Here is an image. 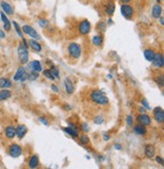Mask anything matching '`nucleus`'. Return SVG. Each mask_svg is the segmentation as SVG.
<instances>
[{
  "label": "nucleus",
  "instance_id": "obj_1",
  "mask_svg": "<svg viewBox=\"0 0 164 169\" xmlns=\"http://www.w3.org/2000/svg\"><path fill=\"white\" fill-rule=\"evenodd\" d=\"M90 98L94 104H96L98 105H107L109 102L107 96L104 94V92H103V91H100V90L91 91Z\"/></svg>",
  "mask_w": 164,
  "mask_h": 169
},
{
  "label": "nucleus",
  "instance_id": "obj_2",
  "mask_svg": "<svg viewBox=\"0 0 164 169\" xmlns=\"http://www.w3.org/2000/svg\"><path fill=\"white\" fill-rule=\"evenodd\" d=\"M17 54H18V59H19L21 64H27L28 62V52L27 48L25 47L23 44H19L17 48Z\"/></svg>",
  "mask_w": 164,
  "mask_h": 169
},
{
  "label": "nucleus",
  "instance_id": "obj_3",
  "mask_svg": "<svg viewBox=\"0 0 164 169\" xmlns=\"http://www.w3.org/2000/svg\"><path fill=\"white\" fill-rule=\"evenodd\" d=\"M68 53L73 59H78L81 56V47L77 43H71L68 46Z\"/></svg>",
  "mask_w": 164,
  "mask_h": 169
},
{
  "label": "nucleus",
  "instance_id": "obj_4",
  "mask_svg": "<svg viewBox=\"0 0 164 169\" xmlns=\"http://www.w3.org/2000/svg\"><path fill=\"white\" fill-rule=\"evenodd\" d=\"M21 31H23V34L27 35V36H30L32 39L36 40V41L41 40V36H40V34L36 31V29H35L34 27H31V25H28V24L23 25V28H21Z\"/></svg>",
  "mask_w": 164,
  "mask_h": 169
},
{
  "label": "nucleus",
  "instance_id": "obj_5",
  "mask_svg": "<svg viewBox=\"0 0 164 169\" xmlns=\"http://www.w3.org/2000/svg\"><path fill=\"white\" fill-rule=\"evenodd\" d=\"M121 13L124 17L127 18V19H131L134 15V8L129 4V3L123 4L121 6Z\"/></svg>",
  "mask_w": 164,
  "mask_h": 169
},
{
  "label": "nucleus",
  "instance_id": "obj_6",
  "mask_svg": "<svg viewBox=\"0 0 164 169\" xmlns=\"http://www.w3.org/2000/svg\"><path fill=\"white\" fill-rule=\"evenodd\" d=\"M78 29L81 35H83V36L88 35L91 31V23L87 19H83L80 21V23L78 25Z\"/></svg>",
  "mask_w": 164,
  "mask_h": 169
},
{
  "label": "nucleus",
  "instance_id": "obj_7",
  "mask_svg": "<svg viewBox=\"0 0 164 169\" xmlns=\"http://www.w3.org/2000/svg\"><path fill=\"white\" fill-rule=\"evenodd\" d=\"M8 154L10 155V157L17 158L23 154V148L18 144H11L8 148Z\"/></svg>",
  "mask_w": 164,
  "mask_h": 169
},
{
  "label": "nucleus",
  "instance_id": "obj_8",
  "mask_svg": "<svg viewBox=\"0 0 164 169\" xmlns=\"http://www.w3.org/2000/svg\"><path fill=\"white\" fill-rule=\"evenodd\" d=\"M27 70H25V68L24 67H19L17 69L15 75L13 76V80L14 81L23 82L24 80H27Z\"/></svg>",
  "mask_w": 164,
  "mask_h": 169
},
{
  "label": "nucleus",
  "instance_id": "obj_9",
  "mask_svg": "<svg viewBox=\"0 0 164 169\" xmlns=\"http://www.w3.org/2000/svg\"><path fill=\"white\" fill-rule=\"evenodd\" d=\"M137 120L140 125H142V126H150L151 125L150 116L148 115H146V113H141V115L138 116Z\"/></svg>",
  "mask_w": 164,
  "mask_h": 169
},
{
  "label": "nucleus",
  "instance_id": "obj_10",
  "mask_svg": "<svg viewBox=\"0 0 164 169\" xmlns=\"http://www.w3.org/2000/svg\"><path fill=\"white\" fill-rule=\"evenodd\" d=\"M153 113H154V119L157 123H163L164 120V112L161 108H155L154 111H153Z\"/></svg>",
  "mask_w": 164,
  "mask_h": 169
},
{
  "label": "nucleus",
  "instance_id": "obj_11",
  "mask_svg": "<svg viewBox=\"0 0 164 169\" xmlns=\"http://www.w3.org/2000/svg\"><path fill=\"white\" fill-rule=\"evenodd\" d=\"M153 65L155 66L156 68H162L164 65V59H163V55L161 53L155 54V57L152 61Z\"/></svg>",
  "mask_w": 164,
  "mask_h": 169
},
{
  "label": "nucleus",
  "instance_id": "obj_12",
  "mask_svg": "<svg viewBox=\"0 0 164 169\" xmlns=\"http://www.w3.org/2000/svg\"><path fill=\"white\" fill-rule=\"evenodd\" d=\"M27 128L24 126V125H18L15 128V133H16V137L18 139H23L27 133Z\"/></svg>",
  "mask_w": 164,
  "mask_h": 169
},
{
  "label": "nucleus",
  "instance_id": "obj_13",
  "mask_svg": "<svg viewBox=\"0 0 164 169\" xmlns=\"http://www.w3.org/2000/svg\"><path fill=\"white\" fill-rule=\"evenodd\" d=\"M0 6H1L3 12H4L5 14H8V15H12V14H13V12H14L13 7L10 5L8 2L1 1V2H0Z\"/></svg>",
  "mask_w": 164,
  "mask_h": 169
},
{
  "label": "nucleus",
  "instance_id": "obj_14",
  "mask_svg": "<svg viewBox=\"0 0 164 169\" xmlns=\"http://www.w3.org/2000/svg\"><path fill=\"white\" fill-rule=\"evenodd\" d=\"M0 17H1V20L3 23V28L5 29L6 32H9L11 29V23L8 19V17L6 16V14L4 12H0Z\"/></svg>",
  "mask_w": 164,
  "mask_h": 169
},
{
  "label": "nucleus",
  "instance_id": "obj_15",
  "mask_svg": "<svg viewBox=\"0 0 164 169\" xmlns=\"http://www.w3.org/2000/svg\"><path fill=\"white\" fill-rule=\"evenodd\" d=\"M64 85H65V89H66V92H67L68 94H72V93L75 91L74 83H73V82H72V80H70L69 78H65Z\"/></svg>",
  "mask_w": 164,
  "mask_h": 169
},
{
  "label": "nucleus",
  "instance_id": "obj_16",
  "mask_svg": "<svg viewBox=\"0 0 164 169\" xmlns=\"http://www.w3.org/2000/svg\"><path fill=\"white\" fill-rule=\"evenodd\" d=\"M155 152H156V149H155L154 145H152V144L146 145V147H145V156L146 157L153 158L155 156Z\"/></svg>",
  "mask_w": 164,
  "mask_h": 169
},
{
  "label": "nucleus",
  "instance_id": "obj_17",
  "mask_svg": "<svg viewBox=\"0 0 164 169\" xmlns=\"http://www.w3.org/2000/svg\"><path fill=\"white\" fill-rule=\"evenodd\" d=\"M28 69H31V71L34 72H41L43 70L42 68V64L40 61H32L30 64H28Z\"/></svg>",
  "mask_w": 164,
  "mask_h": 169
},
{
  "label": "nucleus",
  "instance_id": "obj_18",
  "mask_svg": "<svg viewBox=\"0 0 164 169\" xmlns=\"http://www.w3.org/2000/svg\"><path fill=\"white\" fill-rule=\"evenodd\" d=\"M4 134H5V137L7 139H9V140H11L14 137L16 136V133H15V128L13 126H8L5 128V131H4Z\"/></svg>",
  "mask_w": 164,
  "mask_h": 169
},
{
  "label": "nucleus",
  "instance_id": "obj_19",
  "mask_svg": "<svg viewBox=\"0 0 164 169\" xmlns=\"http://www.w3.org/2000/svg\"><path fill=\"white\" fill-rule=\"evenodd\" d=\"M151 14L154 18H159L162 15V7H161V5H160V3H157V4H155L154 6H153Z\"/></svg>",
  "mask_w": 164,
  "mask_h": 169
},
{
  "label": "nucleus",
  "instance_id": "obj_20",
  "mask_svg": "<svg viewBox=\"0 0 164 169\" xmlns=\"http://www.w3.org/2000/svg\"><path fill=\"white\" fill-rule=\"evenodd\" d=\"M28 46L32 48V51H35V52H41L42 51V45L40 44L36 40H34L32 39L28 41Z\"/></svg>",
  "mask_w": 164,
  "mask_h": 169
},
{
  "label": "nucleus",
  "instance_id": "obj_21",
  "mask_svg": "<svg viewBox=\"0 0 164 169\" xmlns=\"http://www.w3.org/2000/svg\"><path fill=\"white\" fill-rule=\"evenodd\" d=\"M12 86V82L6 77H1L0 78V89H7Z\"/></svg>",
  "mask_w": 164,
  "mask_h": 169
},
{
  "label": "nucleus",
  "instance_id": "obj_22",
  "mask_svg": "<svg viewBox=\"0 0 164 169\" xmlns=\"http://www.w3.org/2000/svg\"><path fill=\"white\" fill-rule=\"evenodd\" d=\"M134 132L135 134L139 135V136H143L147 133V129L145 126H142V125H137V126L134 127Z\"/></svg>",
  "mask_w": 164,
  "mask_h": 169
},
{
  "label": "nucleus",
  "instance_id": "obj_23",
  "mask_svg": "<svg viewBox=\"0 0 164 169\" xmlns=\"http://www.w3.org/2000/svg\"><path fill=\"white\" fill-rule=\"evenodd\" d=\"M155 54L156 53L151 49H146L144 51V57L146 58V60L149 61V62L153 61V59H154V57H155Z\"/></svg>",
  "mask_w": 164,
  "mask_h": 169
},
{
  "label": "nucleus",
  "instance_id": "obj_24",
  "mask_svg": "<svg viewBox=\"0 0 164 169\" xmlns=\"http://www.w3.org/2000/svg\"><path fill=\"white\" fill-rule=\"evenodd\" d=\"M11 94H12V92L8 89H1L0 90V101L8 99L10 96H11Z\"/></svg>",
  "mask_w": 164,
  "mask_h": 169
},
{
  "label": "nucleus",
  "instance_id": "obj_25",
  "mask_svg": "<svg viewBox=\"0 0 164 169\" xmlns=\"http://www.w3.org/2000/svg\"><path fill=\"white\" fill-rule=\"evenodd\" d=\"M39 165V156L38 155H32L31 157L30 161H28V167L30 168H36Z\"/></svg>",
  "mask_w": 164,
  "mask_h": 169
},
{
  "label": "nucleus",
  "instance_id": "obj_26",
  "mask_svg": "<svg viewBox=\"0 0 164 169\" xmlns=\"http://www.w3.org/2000/svg\"><path fill=\"white\" fill-rule=\"evenodd\" d=\"M92 44L96 47H101L103 44V38L101 36H92Z\"/></svg>",
  "mask_w": 164,
  "mask_h": 169
},
{
  "label": "nucleus",
  "instance_id": "obj_27",
  "mask_svg": "<svg viewBox=\"0 0 164 169\" xmlns=\"http://www.w3.org/2000/svg\"><path fill=\"white\" fill-rule=\"evenodd\" d=\"M64 132L65 133H67L69 136H71V137L73 138H77L79 134H78V131L77 130H74V129H72L70 127H66V128H64Z\"/></svg>",
  "mask_w": 164,
  "mask_h": 169
},
{
  "label": "nucleus",
  "instance_id": "obj_28",
  "mask_svg": "<svg viewBox=\"0 0 164 169\" xmlns=\"http://www.w3.org/2000/svg\"><path fill=\"white\" fill-rule=\"evenodd\" d=\"M116 10V6L114 3H108V4L105 5V12H107V14H108V15H112Z\"/></svg>",
  "mask_w": 164,
  "mask_h": 169
},
{
  "label": "nucleus",
  "instance_id": "obj_29",
  "mask_svg": "<svg viewBox=\"0 0 164 169\" xmlns=\"http://www.w3.org/2000/svg\"><path fill=\"white\" fill-rule=\"evenodd\" d=\"M12 24H13V27H14V28H15V32H16V34L20 36L21 39L23 38V31H21V27H19V24H18L16 21H12Z\"/></svg>",
  "mask_w": 164,
  "mask_h": 169
},
{
  "label": "nucleus",
  "instance_id": "obj_30",
  "mask_svg": "<svg viewBox=\"0 0 164 169\" xmlns=\"http://www.w3.org/2000/svg\"><path fill=\"white\" fill-rule=\"evenodd\" d=\"M43 74H44V76L46 77V78H48L49 80H54V79H56L54 77V75L52 74V72L50 71V69H47V70H45L43 72Z\"/></svg>",
  "mask_w": 164,
  "mask_h": 169
},
{
  "label": "nucleus",
  "instance_id": "obj_31",
  "mask_svg": "<svg viewBox=\"0 0 164 169\" xmlns=\"http://www.w3.org/2000/svg\"><path fill=\"white\" fill-rule=\"evenodd\" d=\"M36 78H39V72L31 71L30 74H27V79L28 80H36Z\"/></svg>",
  "mask_w": 164,
  "mask_h": 169
},
{
  "label": "nucleus",
  "instance_id": "obj_32",
  "mask_svg": "<svg viewBox=\"0 0 164 169\" xmlns=\"http://www.w3.org/2000/svg\"><path fill=\"white\" fill-rule=\"evenodd\" d=\"M38 23H39V24L41 25L42 27H47L49 25V21L47 20V19H45V18H39Z\"/></svg>",
  "mask_w": 164,
  "mask_h": 169
},
{
  "label": "nucleus",
  "instance_id": "obj_33",
  "mask_svg": "<svg viewBox=\"0 0 164 169\" xmlns=\"http://www.w3.org/2000/svg\"><path fill=\"white\" fill-rule=\"evenodd\" d=\"M80 142H81V144L83 145H87L89 144V138L87 135H82L81 137H80Z\"/></svg>",
  "mask_w": 164,
  "mask_h": 169
},
{
  "label": "nucleus",
  "instance_id": "obj_34",
  "mask_svg": "<svg viewBox=\"0 0 164 169\" xmlns=\"http://www.w3.org/2000/svg\"><path fill=\"white\" fill-rule=\"evenodd\" d=\"M50 71L52 72V74L54 75L55 78H59V73H60V71H59V69H58L57 67L53 66V67L50 69Z\"/></svg>",
  "mask_w": 164,
  "mask_h": 169
},
{
  "label": "nucleus",
  "instance_id": "obj_35",
  "mask_svg": "<svg viewBox=\"0 0 164 169\" xmlns=\"http://www.w3.org/2000/svg\"><path fill=\"white\" fill-rule=\"evenodd\" d=\"M155 81H156V83H157V85L159 86V87H163V77L162 76H160V77H156L155 78Z\"/></svg>",
  "mask_w": 164,
  "mask_h": 169
},
{
  "label": "nucleus",
  "instance_id": "obj_36",
  "mask_svg": "<svg viewBox=\"0 0 164 169\" xmlns=\"http://www.w3.org/2000/svg\"><path fill=\"white\" fill-rule=\"evenodd\" d=\"M103 116H98L95 117V119H94V124L100 125V124H103Z\"/></svg>",
  "mask_w": 164,
  "mask_h": 169
},
{
  "label": "nucleus",
  "instance_id": "obj_37",
  "mask_svg": "<svg viewBox=\"0 0 164 169\" xmlns=\"http://www.w3.org/2000/svg\"><path fill=\"white\" fill-rule=\"evenodd\" d=\"M105 27H107V25H105V23H103V21H100V23L97 24V29H99V31L104 32L105 31Z\"/></svg>",
  "mask_w": 164,
  "mask_h": 169
},
{
  "label": "nucleus",
  "instance_id": "obj_38",
  "mask_svg": "<svg viewBox=\"0 0 164 169\" xmlns=\"http://www.w3.org/2000/svg\"><path fill=\"white\" fill-rule=\"evenodd\" d=\"M127 125L128 126H132L133 125V116H127Z\"/></svg>",
  "mask_w": 164,
  "mask_h": 169
},
{
  "label": "nucleus",
  "instance_id": "obj_39",
  "mask_svg": "<svg viewBox=\"0 0 164 169\" xmlns=\"http://www.w3.org/2000/svg\"><path fill=\"white\" fill-rule=\"evenodd\" d=\"M39 120H40V122H41L43 125H45L46 127H48V126H49V122L45 119V117H40Z\"/></svg>",
  "mask_w": 164,
  "mask_h": 169
},
{
  "label": "nucleus",
  "instance_id": "obj_40",
  "mask_svg": "<svg viewBox=\"0 0 164 169\" xmlns=\"http://www.w3.org/2000/svg\"><path fill=\"white\" fill-rule=\"evenodd\" d=\"M142 105H144L146 108L147 109H151V108H150V105H149V104H148V101L146 100V99H143L142 100Z\"/></svg>",
  "mask_w": 164,
  "mask_h": 169
},
{
  "label": "nucleus",
  "instance_id": "obj_41",
  "mask_svg": "<svg viewBox=\"0 0 164 169\" xmlns=\"http://www.w3.org/2000/svg\"><path fill=\"white\" fill-rule=\"evenodd\" d=\"M81 127H82V130L84 131V132H88L89 131V127H88V125L85 124V123H83L81 125Z\"/></svg>",
  "mask_w": 164,
  "mask_h": 169
},
{
  "label": "nucleus",
  "instance_id": "obj_42",
  "mask_svg": "<svg viewBox=\"0 0 164 169\" xmlns=\"http://www.w3.org/2000/svg\"><path fill=\"white\" fill-rule=\"evenodd\" d=\"M156 161H157V163H159V164L163 165V159H162V157H159V156H157V157H156Z\"/></svg>",
  "mask_w": 164,
  "mask_h": 169
},
{
  "label": "nucleus",
  "instance_id": "obj_43",
  "mask_svg": "<svg viewBox=\"0 0 164 169\" xmlns=\"http://www.w3.org/2000/svg\"><path fill=\"white\" fill-rule=\"evenodd\" d=\"M51 88H52V90L54 91V92H56V93H58V92H59V89H58L57 85H55V84H53V85H52V87H51Z\"/></svg>",
  "mask_w": 164,
  "mask_h": 169
},
{
  "label": "nucleus",
  "instance_id": "obj_44",
  "mask_svg": "<svg viewBox=\"0 0 164 169\" xmlns=\"http://www.w3.org/2000/svg\"><path fill=\"white\" fill-rule=\"evenodd\" d=\"M69 127L72 128V129H74V130H77V131H78V128H77V126H76L75 124H73V123H69Z\"/></svg>",
  "mask_w": 164,
  "mask_h": 169
},
{
  "label": "nucleus",
  "instance_id": "obj_45",
  "mask_svg": "<svg viewBox=\"0 0 164 169\" xmlns=\"http://www.w3.org/2000/svg\"><path fill=\"white\" fill-rule=\"evenodd\" d=\"M5 38V32L2 31V29H0V39H4Z\"/></svg>",
  "mask_w": 164,
  "mask_h": 169
},
{
  "label": "nucleus",
  "instance_id": "obj_46",
  "mask_svg": "<svg viewBox=\"0 0 164 169\" xmlns=\"http://www.w3.org/2000/svg\"><path fill=\"white\" fill-rule=\"evenodd\" d=\"M115 148H116V150H122V146H121V145L116 144V145H115Z\"/></svg>",
  "mask_w": 164,
  "mask_h": 169
},
{
  "label": "nucleus",
  "instance_id": "obj_47",
  "mask_svg": "<svg viewBox=\"0 0 164 169\" xmlns=\"http://www.w3.org/2000/svg\"><path fill=\"white\" fill-rule=\"evenodd\" d=\"M131 0H121V2L123 3V4H127V3H130Z\"/></svg>",
  "mask_w": 164,
  "mask_h": 169
},
{
  "label": "nucleus",
  "instance_id": "obj_48",
  "mask_svg": "<svg viewBox=\"0 0 164 169\" xmlns=\"http://www.w3.org/2000/svg\"><path fill=\"white\" fill-rule=\"evenodd\" d=\"M159 18H160V23H161V25H163L164 24V18H163V16L161 15Z\"/></svg>",
  "mask_w": 164,
  "mask_h": 169
},
{
  "label": "nucleus",
  "instance_id": "obj_49",
  "mask_svg": "<svg viewBox=\"0 0 164 169\" xmlns=\"http://www.w3.org/2000/svg\"><path fill=\"white\" fill-rule=\"evenodd\" d=\"M109 138H111V137H109V136H107V134H105V135L103 136V139H104V140H105V141H107V140H109Z\"/></svg>",
  "mask_w": 164,
  "mask_h": 169
},
{
  "label": "nucleus",
  "instance_id": "obj_50",
  "mask_svg": "<svg viewBox=\"0 0 164 169\" xmlns=\"http://www.w3.org/2000/svg\"><path fill=\"white\" fill-rule=\"evenodd\" d=\"M139 112H140L141 113H145V112H146V111H145V108H139Z\"/></svg>",
  "mask_w": 164,
  "mask_h": 169
},
{
  "label": "nucleus",
  "instance_id": "obj_51",
  "mask_svg": "<svg viewBox=\"0 0 164 169\" xmlns=\"http://www.w3.org/2000/svg\"><path fill=\"white\" fill-rule=\"evenodd\" d=\"M156 1H157L158 3H160V2H161V0H156Z\"/></svg>",
  "mask_w": 164,
  "mask_h": 169
}]
</instances>
